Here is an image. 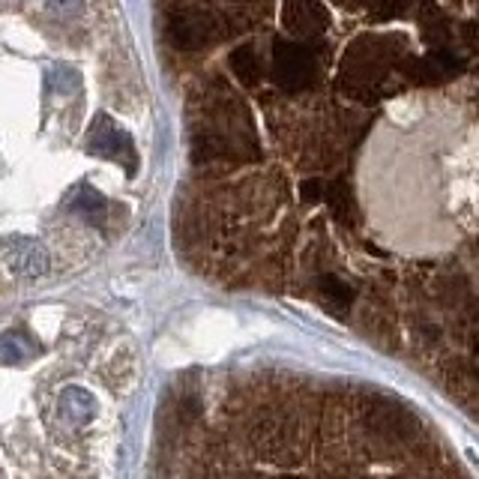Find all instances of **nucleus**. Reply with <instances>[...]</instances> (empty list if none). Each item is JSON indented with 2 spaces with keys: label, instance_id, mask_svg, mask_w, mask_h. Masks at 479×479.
Segmentation results:
<instances>
[{
  "label": "nucleus",
  "instance_id": "f257e3e1",
  "mask_svg": "<svg viewBox=\"0 0 479 479\" xmlns=\"http://www.w3.org/2000/svg\"><path fill=\"white\" fill-rule=\"evenodd\" d=\"M273 73L276 81L288 90H303L314 81V57L303 45L276 43L273 51Z\"/></svg>",
  "mask_w": 479,
  "mask_h": 479
},
{
  "label": "nucleus",
  "instance_id": "f03ea898",
  "mask_svg": "<svg viewBox=\"0 0 479 479\" xmlns=\"http://www.w3.org/2000/svg\"><path fill=\"white\" fill-rule=\"evenodd\" d=\"M216 36V22L201 9H180L171 15V39L180 48H201Z\"/></svg>",
  "mask_w": 479,
  "mask_h": 479
},
{
  "label": "nucleus",
  "instance_id": "7ed1b4c3",
  "mask_svg": "<svg viewBox=\"0 0 479 479\" xmlns=\"http://www.w3.org/2000/svg\"><path fill=\"white\" fill-rule=\"evenodd\" d=\"M90 150L99 153V156H108V159H117V162H129V168H135V150H132V141L124 135L120 129L111 126L108 117H102L94 135H90Z\"/></svg>",
  "mask_w": 479,
  "mask_h": 479
},
{
  "label": "nucleus",
  "instance_id": "20e7f679",
  "mask_svg": "<svg viewBox=\"0 0 479 479\" xmlns=\"http://www.w3.org/2000/svg\"><path fill=\"white\" fill-rule=\"evenodd\" d=\"M318 291H321L324 303L333 305V309H339V312H344L354 303V288H351L348 282H342V279H335V276H324L318 282Z\"/></svg>",
  "mask_w": 479,
  "mask_h": 479
},
{
  "label": "nucleus",
  "instance_id": "39448f33",
  "mask_svg": "<svg viewBox=\"0 0 479 479\" xmlns=\"http://www.w3.org/2000/svg\"><path fill=\"white\" fill-rule=\"evenodd\" d=\"M231 69L237 73V78L243 81V85H254V81L261 78V64L258 57H254L252 48H237L231 55Z\"/></svg>",
  "mask_w": 479,
  "mask_h": 479
},
{
  "label": "nucleus",
  "instance_id": "423d86ee",
  "mask_svg": "<svg viewBox=\"0 0 479 479\" xmlns=\"http://www.w3.org/2000/svg\"><path fill=\"white\" fill-rule=\"evenodd\" d=\"M78 207H81V210H90V213H102V207H105V204H102L99 198L90 195V189H85V195H81Z\"/></svg>",
  "mask_w": 479,
  "mask_h": 479
}]
</instances>
